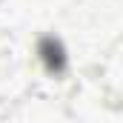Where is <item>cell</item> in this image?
Instances as JSON below:
<instances>
[{"label": "cell", "instance_id": "6da1fadb", "mask_svg": "<svg viewBox=\"0 0 123 123\" xmlns=\"http://www.w3.org/2000/svg\"><path fill=\"white\" fill-rule=\"evenodd\" d=\"M40 52H43V60H46L49 69H55V72H60V69H63V49H60V43L46 40Z\"/></svg>", "mask_w": 123, "mask_h": 123}]
</instances>
